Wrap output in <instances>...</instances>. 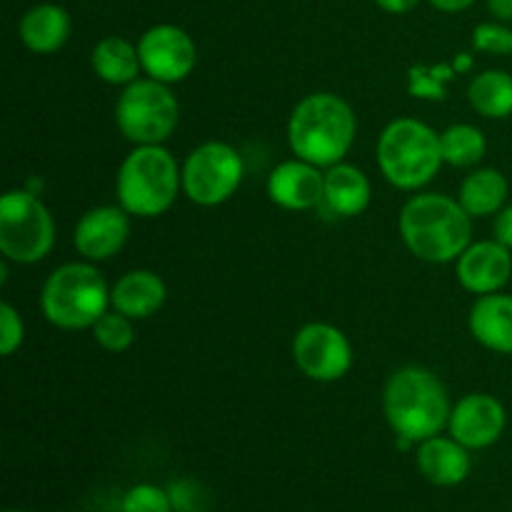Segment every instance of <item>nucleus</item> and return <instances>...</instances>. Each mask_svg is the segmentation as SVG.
<instances>
[{
  "label": "nucleus",
  "instance_id": "1",
  "mask_svg": "<svg viewBox=\"0 0 512 512\" xmlns=\"http://www.w3.org/2000/svg\"><path fill=\"white\" fill-rule=\"evenodd\" d=\"M448 390L438 375L420 365H408L390 375L383 393V413L398 443H423L435 438L450 420Z\"/></svg>",
  "mask_w": 512,
  "mask_h": 512
},
{
  "label": "nucleus",
  "instance_id": "2",
  "mask_svg": "<svg viewBox=\"0 0 512 512\" xmlns=\"http://www.w3.org/2000/svg\"><path fill=\"white\" fill-rule=\"evenodd\" d=\"M400 235L415 258L425 263H450L470 245L473 225L460 200L423 193L405 203L400 213Z\"/></svg>",
  "mask_w": 512,
  "mask_h": 512
},
{
  "label": "nucleus",
  "instance_id": "3",
  "mask_svg": "<svg viewBox=\"0 0 512 512\" xmlns=\"http://www.w3.org/2000/svg\"><path fill=\"white\" fill-rule=\"evenodd\" d=\"M355 120L353 108L335 93H313L295 105L288 123L290 148L298 158L333 168L343 163L348 150L353 148Z\"/></svg>",
  "mask_w": 512,
  "mask_h": 512
},
{
  "label": "nucleus",
  "instance_id": "4",
  "mask_svg": "<svg viewBox=\"0 0 512 512\" xmlns=\"http://www.w3.org/2000/svg\"><path fill=\"white\" fill-rule=\"evenodd\" d=\"M183 173L163 145H138L118 170V203L138 218H158L178 198Z\"/></svg>",
  "mask_w": 512,
  "mask_h": 512
},
{
  "label": "nucleus",
  "instance_id": "5",
  "mask_svg": "<svg viewBox=\"0 0 512 512\" xmlns=\"http://www.w3.org/2000/svg\"><path fill=\"white\" fill-rule=\"evenodd\" d=\"M110 305V290L93 263L60 265L45 280L40 308L48 323L63 330L93 328Z\"/></svg>",
  "mask_w": 512,
  "mask_h": 512
},
{
  "label": "nucleus",
  "instance_id": "6",
  "mask_svg": "<svg viewBox=\"0 0 512 512\" xmlns=\"http://www.w3.org/2000/svg\"><path fill=\"white\" fill-rule=\"evenodd\" d=\"M440 135L415 118H398L378 140V165L385 180L400 190H418L438 175L443 165Z\"/></svg>",
  "mask_w": 512,
  "mask_h": 512
},
{
  "label": "nucleus",
  "instance_id": "7",
  "mask_svg": "<svg viewBox=\"0 0 512 512\" xmlns=\"http://www.w3.org/2000/svg\"><path fill=\"white\" fill-rule=\"evenodd\" d=\"M55 245V223L43 200L30 190H8L0 198V250L5 260L30 265Z\"/></svg>",
  "mask_w": 512,
  "mask_h": 512
},
{
  "label": "nucleus",
  "instance_id": "8",
  "mask_svg": "<svg viewBox=\"0 0 512 512\" xmlns=\"http://www.w3.org/2000/svg\"><path fill=\"white\" fill-rule=\"evenodd\" d=\"M178 120V100L168 85L153 78L125 85L115 105V123L135 145H163L175 133Z\"/></svg>",
  "mask_w": 512,
  "mask_h": 512
},
{
  "label": "nucleus",
  "instance_id": "9",
  "mask_svg": "<svg viewBox=\"0 0 512 512\" xmlns=\"http://www.w3.org/2000/svg\"><path fill=\"white\" fill-rule=\"evenodd\" d=\"M243 183V158L220 140L195 148L183 165V190L193 203L213 208L235 195Z\"/></svg>",
  "mask_w": 512,
  "mask_h": 512
},
{
  "label": "nucleus",
  "instance_id": "10",
  "mask_svg": "<svg viewBox=\"0 0 512 512\" xmlns=\"http://www.w3.org/2000/svg\"><path fill=\"white\" fill-rule=\"evenodd\" d=\"M293 360L310 380L333 383L353 368V345L335 325L308 323L295 333Z\"/></svg>",
  "mask_w": 512,
  "mask_h": 512
},
{
  "label": "nucleus",
  "instance_id": "11",
  "mask_svg": "<svg viewBox=\"0 0 512 512\" xmlns=\"http://www.w3.org/2000/svg\"><path fill=\"white\" fill-rule=\"evenodd\" d=\"M138 53L145 73L165 85L185 80L198 63V48L193 38L183 28L170 23L145 30L140 35Z\"/></svg>",
  "mask_w": 512,
  "mask_h": 512
},
{
  "label": "nucleus",
  "instance_id": "12",
  "mask_svg": "<svg viewBox=\"0 0 512 512\" xmlns=\"http://www.w3.org/2000/svg\"><path fill=\"white\" fill-rule=\"evenodd\" d=\"M508 425V413L498 398L470 393L450 410V435L468 450H485L498 443Z\"/></svg>",
  "mask_w": 512,
  "mask_h": 512
},
{
  "label": "nucleus",
  "instance_id": "13",
  "mask_svg": "<svg viewBox=\"0 0 512 512\" xmlns=\"http://www.w3.org/2000/svg\"><path fill=\"white\" fill-rule=\"evenodd\" d=\"M123 205H100L78 220L73 233L75 250L88 263H103L125 248L130 235V218Z\"/></svg>",
  "mask_w": 512,
  "mask_h": 512
},
{
  "label": "nucleus",
  "instance_id": "14",
  "mask_svg": "<svg viewBox=\"0 0 512 512\" xmlns=\"http://www.w3.org/2000/svg\"><path fill=\"white\" fill-rule=\"evenodd\" d=\"M512 275V255L498 240H480L458 258V280L468 293H500Z\"/></svg>",
  "mask_w": 512,
  "mask_h": 512
},
{
  "label": "nucleus",
  "instance_id": "15",
  "mask_svg": "<svg viewBox=\"0 0 512 512\" xmlns=\"http://www.w3.org/2000/svg\"><path fill=\"white\" fill-rule=\"evenodd\" d=\"M268 195L285 210H313L325 200V175L303 158L285 160L270 173Z\"/></svg>",
  "mask_w": 512,
  "mask_h": 512
},
{
  "label": "nucleus",
  "instance_id": "16",
  "mask_svg": "<svg viewBox=\"0 0 512 512\" xmlns=\"http://www.w3.org/2000/svg\"><path fill=\"white\" fill-rule=\"evenodd\" d=\"M415 463H418L420 475L428 483L438 485V488H455V485L465 483L470 475V455L465 445L450 438H435L423 440L415 453Z\"/></svg>",
  "mask_w": 512,
  "mask_h": 512
},
{
  "label": "nucleus",
  "instance_id": "17",
  "mask_svg": "<svg viewBox=\"0 0 512 512\" xmlns=\"http://www.w3.org/2000/svg\"><path fill=\"white\" fill-rule=\"evenodd\" d=\"M168 298L163 278L153 270H130L110 290V305L133 320L153 318Z\"/></svg>",
  "mask_w": 512,
  "mask_h": 512
},
{
  "label": "nucleus",
  "instance_id": "18",
  "mask_svg": "<svg viewBox=\"0 0 512 512\" xmlns=\"http://www.w3.org/2000/svg\"><path fill=\"white\" fill-rule=\"evenodd\" d=\"M470 333L483 348L512 355V295H480L470 310Z\"/></svg>",
  "mask_w": 512,
  "mask_h": 512
},
{
  "label": "nucleus",
  "instance_id": "19",
  "mask_svg": "<svg viewBox=\"0 0 512 512\" xmlns=\"http://www.w3.org/2000/svg\"><path fill=\"white\" fill-rule=\"evenodd\" d=\"M70 15L68 10L55 3H40L25 10L20 18L18 35L28 50L38 55L58 53L70 38Z\"/></svg>",
  "mask_w": 512,
  "mask_h": 512
},
{
  "label": "nucleus",
  "instance_id": "20",
  "mask_svg": "<svg viewBox=\"0 0 512 512\" xmlns=\"http://www.w3.org/2000/svg\"><path fill=\"white\" fill-rule=\"evenodd\" d=\"M370 180L360 168L338 163L325 173V200L323 205L338 218H355L365 213L370 205Z\"/></svg>",
  "mask_w": 512,
  "mask_h": 512
},
{
  "label": "nucleus",
  "instance_id": "21",
  "mask_svg": "<svg viewBox=\"0 0 512 512\" xmlns=\"http://www.w3.org/2000/svg\"><path fill=\"white\" fill-rule=\"evenodd\" d=\"M90 63H93L95 75L110 85L135 83L138 73L143 70L138 45L120 35H108V38L98 40L93 55H90Z\"/></svg>",
  "mask_w": 512,
  "mask_h": 512
},
{
  "label": "nucleus",
  "instance_id": "22",
  "mask_svg": "<svg viewBox=\"0 0 512 512\" xmlns=\"http://www.w3.org/2000/svg\"><path fill=\"white\" fill-rule=\"evenodd\" d=\"M508 190V180L500 170L480 168L463 180L458 200L468 210L470 218H485V215H495L505 208Z\"/></svg>",
  "mask_w": 512,
  "mask_h": 512
},
{
  "label": "nucleus",
  "instance_id": "23",
  "mask_svg": "<svg viewBox=\"0 0 512 512\" xmlns=\"http://www.w3.org/2000/svg\"><path fill=\"white\" fill-rule=\"evenodd\" d=\"M470 105L483 118L498 120L512 115V75L505 70H485L468 88Z\"/></svg>",
  "mask_w": 512,
  "mask_h": 512
},
{
  "label": "nucleus",
  "instance_id": "24",
  "mask_svg": "<svg viewBox=\"0 0 512 512\" xmlns=\"http://www.w3.org/2000/svg\"><path fill=\"white\" fill-rule=\"evenodd\" d=\"M470 68H473V55L468 53H460L453 63L413 65L408 70V93L420 100H443L455 75L468 73Z\"/></svg>",
  "mask_w": 512,
  "mask_h": 512
},
{
  "label": "nucleus",
  "instance_id": "25",
  "mask_svg": "<svg viewBox=\"0 0 512 512\" xmlns=\"http://www.w3.org/2000/svg\"><path fill=\"white\" fill-rule=\"evenodd\" d=\"M440 148H443L445 163L453 165V168H470V165H478L485 158L488 140H485L483 130L475 128V125L458 123L443 130Z\"/></svg>",
  "mask_w": 512,
  "mask_h": 512
},
{
  "label": "nucleus",
  "instance_id": "26",
  "mask_svg": "<svg viewBox=\"0 0 512 512\" xmlns=\"http://www.w3.org/2000/svg\"><path fill=\"white\" fill-rule=\"evenodd\" d=\"M93 338L100 348H105L108 353H123L133 345L135 330H133V318L123 313H105L98 323L93 325Z\"/></svg>",
  "mask_w": 512,
  "mask_h": 512
},
{
  "label": "nucleus",
  "instance_id": "27",
  "mask_svg": "<svg viewBox=\"0 0 512 512\" xmlns=\"http://www.w3.org/2000/svg\"><path fill=\"white\" fill-rule=\"evenodd\" d=\"M120 512H173L168 488L153 483L133 485L120 500Z\"/></svg>",
  "mask_w": 512,
  "mask_h": 512
},
{
  "label": "nucleus",
  "instance_id": "28",
  "mask_svg": "<svg viewBox=\"0 0 512 512\" xmlns=\"http://www.w3.org/2000/svg\"><path fill=\"white\" fill-rule=\"evenodd\" d=\"M170 503H173V512H208L210 508V495L203 483L198 480H173L168 485Z\"/></svg>",
  "mask_w": 512,
  "mask_h": 512
},
{
  "label": "nucleus",
  "instance_id": "29",
  "mask_svg": "<svg viewBox=\"0 0 512 512\" xmlns=\"http://www.w3.org/2000/svg\"><path fill=\"white\" fill-rule=\"evenodd\" d=\"M473 48L490 55H512V28L505 23H480L473 30Z\"/></svg>",
  "mask_w": 512,
  "mask_h": 512
},
{
  "label": "nucleus",
  "instance_id": "30",
  "mask_svg": "<svg viewBox=\"0 0 512 512\" xmlns=\"http://www.w3.org/2000/svg\"><path fill=\"white\" fill-rule=\"evenodd\" d=\"M25 338V325L23 318H20L18 310L13 308L10 303L0 305V353L8 358L13 355L15 350L23 345Z\"/></svg>",
  "mask_w": 512,
  "mask_h": 512
},
{
  "label": "nucleus",
  "instance_id": "31",
  "mask_svg": "<svg viewBox=\"0 0 512 512\" xmlns=\"http://www.w3.org/2000/svg\"><path fill=\"white\" fill-rule=\"evenodd\" d=\"M495 240L512 250V205L500 210L495 218Z\"/></svg>",
  "mask_w": 512,
  "mask_h": 512
},
{
  "label": "nucleus",
  "instance_id": "32",
  "mask_svg": "<svg viewBox=\"0 0 512 512\" xmlns=\"http://www.w3.org/2000/svg\"><path fill=\"white\" fill-rule=\"evenodd\" d=\"M488 10L498 23H510L512 20V0H488Z\"/></svg>",
  "mask_w": 512,
  "mask_h": 512
},
{
  "label": "nucleus",
  "instance_id": "33",
  "mask_svg": "<svg viewBox=\"0 0 512 512\" xmlns=\"http://www.w3.org/2000/svg\"><path fill=\"white\" fill-rule=\"evenodd\" d=\"M378 8H383L385 13H393V15H403L408 10H413L420 0H375Z\"/></svg>",
  "mask_w": 512,
  "mask_h": 512
},
{
  "label": "nucleus",
  "instance_id": "34",
  "mask_svg": "<svg viewBox=\"0 0 512 512\" xmlns=\"http://www.w3.org/2000/svg\"><path fill=\"white\" fill-rule=\"evenodd\" d=\"M475 0H430V5L443 13H460V10H468Z\"/></svg>",
  "mask_w": 512,
  "mask_h": 512
},
{
  "label": "nucleus",
  "instance_id": "35",
  "mask_svg": "<svg viewBox=\"0 0 512 512\" xmlns=\"http://www.w3.org/2000/svg\"><path fill=\"white\" fill-rule=\"evenodd\" d=\"M5 512H23V510H5Z\"/></svg>",
  "mask_w": 512,
  "mask_h": 512
}]
</instances>
